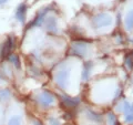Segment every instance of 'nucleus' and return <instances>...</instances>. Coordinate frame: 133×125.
<instances>
[{"label": "nucleus", "instance_id": "1a4fd4ad", "mask_svg": "<svg viewBox=\"0 0 133 125\" xmlns=\"http://www.w3.org/2000/svg\"><path fill=\"white\" fill-rule=\"evenodd\" d=\"M26 17H27V4L23 2V3L19 4L18 8H17L16 18L20 23H25L26 22Z\"/></svg>", "mask_w": 133, "mask_h": 125}, {"label": "nucleus", "instance_id": "f3484780", "mask_svg": "<svg viewBox=\"0 0 133 125\" xmlns=\"http://www.w3.org/2000/svg\"><path fill=\"white\" fill-rule=\"evenodd\" d=\"M8 125H22V119L19 115H15V116L10 117Z\"/></svg>", "mask_w": 133, "mask_h": 125}, {"label": "nucleus", "instance_id": "6e6552de", "mask_svg": "<svg viewBox=\"0 0 133 125\" xmlns=\"http://www.w3.org/2000/svg\"><path fill=\"white\" fill-rule=\"evenodd\" d=\"M44 27H46L47 31L49 32H53L56 33L58 31V21H57V18L53 17V16H49L44 19Z\"/></svg>", "mask_w": 133, "mask_h": 125}, {"label": "nucleus", "instance_id": "a211bd4d", "mask_svg": "<svg viewBox=\"0 0 133 125\" xmlns=\"http://www.w3.org/2000/svg\"><path fill=\"white\" fill-rule=\"evenodd\" d=\"M49 125H61V122L58 117H54V116H50L48 119Z\"/></svg>", "mask_w": 133, "mask_h": 125}, {"label": "nucleus", "instance_id": "4468645a", "mask_svg": "<svg viewBox=\"0 0 133 125\" xmlns=\"http://www.w3.org/2000/svg\"><path fill=\"white\" fill-rule=\"evenodd\" d=\"M8 59H9V61H10V62L16 67V69L19 70L21 68V61H20V58H19L18 54H16V53L10 54Z\"/></svg>", "mask_w": 133, "mask_h": 125}, {"label": "nucleus", "instance_id": "9d476101", "mask_svg": "<svg viewBox=\"0 0 133 125\" xmlns=\"http://www.w3.org/2000/svg\"><path fill=\"white\" fill-rule=\"evenodd\" d=\"M85 117L92 123H101L102 122V114L91 110V108H88L85 111Z\"/></svg>", "mask_w": 133, "mask_h": 125}, {"label": "nucleus", "instance_id": "f257e3e1", "mask_svg": "<svg viewBox=\"0 0 133 125\" xmlns=\"http://www.w3.org/2000/svg\"><path fill=\"white\" fill-rule=\"evenodd\" d=\"M113 20L109 13L106 12H99L92 18V27L94 29H101V28L110 27L112 25Z\"/></svg>", "mask_w": 133, "mask_h": 125}, {"label": "nucleus", "instance_id": "4be33fe9", "mask_svg": "<svg viewBox=\"0 0 133 125\" xmlns=\"http://www.w3.org/2000/svg\"><path fill=\"white\" fill-rule=\"evenodd\" d=\"M0 82H2V76H1V74H0Z\"/></svg>", "mask_w": 133, "mask_h": 125}, {"label": "nucleus", "instance_id": "9b49d317", "mask_svg": "<svg viewBox=\"0 0 133 125\" xmlns=\"http://www.w3.org/2000/svg\"><path fill=\"white\" fill-rule=\"evenodd\" d=\"M92 69H93V62H91V61H88V62H85L83 64V70H82V75H81L82 81H88L89 80Z\"/></svg>", "mask_w": 133, "mask_h": 125}, {"label": "nucleus", "instance_id": "ddd939ff", "mask_svg": "<svg viewBox=\"0 0 133 125\" xmlns=\"http://www.w3.org/2000/svg\"><path fill=\"white\" fill-rule=\"evenodd\" d=\"M124 65L128 71L133 70V55L131 53H127L124 56Z\"/></svg>", "mask_w": 133, "mask_h": 125}, {"label": "nucleus", "instance_id": "423d86ee", "mask_svg": "<svg viewBox=\"0 0 133 125\" xmlns=\"http://www.w3.org/2000/svg\"><path fill=\"white\" fill-rule=\"evenodd\" d=\"M59 98L61 100V104L66 108H74L80 104L79 98H71V96L66 95V94H60Z\"/></svg>", "mask_w": 133, "mask_h": 125}, {"label": "nucleus", "instance_id": "20e7f679", "mask_svg": "<svg viewBox=\"0 0 133 125\" xmlns=\"http://www.w3.org/2000/svg\"><path fill=\"white\" fill-rule=\"evenodd\" d=\"M16 47V41L13 37H8L6 39V41L1 44L0 47V58L1 59H6L9 58L10 54H12V50Z\"/></svg>", "mask_w": 133, "mask_h": 125}, {"label": "nucleus", "instance_id": "412c9836", "mask_svg": "<svg viewBox=\"0 0 133 125\" xmlns=\"http://www.w3.org/2000/svg\"><path fill=\"white\" fill-rule=\"evenodd\" d=\"M7 1H8V0H0V6H1V4H3V3H6Z\"/></svg>", "mask_w": 133, "mask_h": 125}, {"label": "nucleus", "instance_id": "7ed1b4c3", "mask_svg": "<svg viewBox=\"0 0 133 125\" xmlns=\"http://www.w3.org/2000/svg\"><path fill=\"white\" fill-rule=\"evenodd\" d=\"M37 102L42 108H49L56 103V96L50 91H42L37 96Z\"/></svg>", "mask_w": 133, "mask_h": 125}, {"label": "nucleus", "instance_id": "2eb2a0df", "mask_svg": "<svg viewBox=\"0 0 133 125\" xmlns=\"http://www.w3.org/2000/svg\"><path fill=\"white\" fill-rule=\"evenodd\" d=\"M106 119H108V123L109 125H121V123L118 121L115 114L113 112H109L106 114Z\"/></svg>", "mask_w": 133, "mask_h": 125}, {"label": "nucleus", "instance_id": "0eeeda50", "mask_svg": "<svg viewBox=\"0 0 133 125\" xmlns=\"http://www.w3.org/2000/svg\"><path fill=\"white\" fill-rule=\"evenodd\" d=\"M49 10H50L49 7H46V8L41 9V10H40L39 12L37 13V16H35L34 19L32 20V22L29 23L28 28H31V27H40V25H41L42 23L44 22V19L47 18V13L49 12Z\"/></svg>", "mask_w": 133, "mask_h": 125}, {"label": "nucleus", "instance_id": "dca6fc26", "mask_svg": "<svg viewBox=\"0 0 133 125\" xmlns=\"http://www.w3.org/2000/svg\"><path fill=\"white\" fill-rule=\"evenodd\" d=\"M11 96V92L9 89H3L0 90V100L2 101H8Z\"/></svg>", "mask_w": 133, "mask_h": 125}, {"label": "nucleus", "instance_id": "aec40b11", "mask_svg": "<svg viewBox=\"0 0 133 125\" xmlns=\"http://www.w3.org/2000/svg\"><path fill=\"white\" fill-rule=\"evenodd\" d=\"M32 125H43V123H42L41 121H39V120H33Z\"/></svg>", "mask_w": 133, "mask_h": 125}, {"label": "nucleus", "instance_id": "f03ea898", "mask_svg": "<svg viewBox=\"0 0 133 125\" xmlns=\"http://www.w3.org/2000/svg\"><path fill=\"white\" fill-rule=\"evenodd\" d=\"M70 76H71V69H61L56 73L54 76V81H56L57 85L62 90H66L70 83Z\"/></svg>", "mask_w": 133, "mask_h": 125}, {"label": "nucleus", "instance_id": "39448f33", "mask_svg": "<svg viewBox=\"0 0 133 125\" xmlns=\"http://www.w3.org/2000/svg\"><path fill=\"white\" fill-rule=\"evenodd\" d=\"M71 53L72 55H77L79 58H84L89 53V44L82 41L73 42L71 46Z\"/></svg>", "mask_w": 133, "mask_h": 125}, {"label": "nucleus", "instance_id": "f8f14e48", "mask_svg": "<svg viewBox=\"0 0 133 125\" xmlns=\"http://www.w3.org/2000/svg\"><path fill=\"white\" fill-rule=\"evenodd\" d=\"M124 28L128 31H132L133 30V9L130 10L127 13L124 18Z\"/></svg>", "mask_w": 133, "mask_h": 125}, {"label": "nucleus", "instance_id": "6ab92c4d", "mask_svg": "<svg viewBox=\"0 0 133 125\" xmlns=\"http://www.w3.org/2000/svg\"><path fill=\"white\" fill-rule=\"evenodd\" d=\"M124 121H125V123H127V124H132V123H133V114H132V113L125 114Z\"/></svg>", "mask_w": 133, "mask_h": 125}]
</instances>
